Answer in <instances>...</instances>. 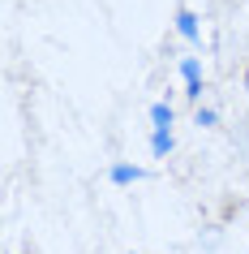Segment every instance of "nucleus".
<instances>
[{"label": "nucleus", "instance_id": "obj_3", "mask_svg": "<svg viewBox=\"0 0 249 254\" xmlns=\"http://www.w3.org/2000/svg\"><path fill=\"white\" fill-rule=\"evenodd\" d=\"M142 168H138V164H116V168H112V181H116V186H129V181H142Z\"/></svg>", "mask_w": 249, "mask_h": 254}, {"label": "nucleus", "instance_id": "obj_5", "mask_svg": "<svg viewBox=\"0 0 249 254\" xmlns=\"http://www.w3.org/2000/svg\"><path fill=\"white\" fill-rule=\"evenodd\" d=\"M150 121H155V129H172V108L168 104H150Z\"/></svg>", "mask_w": 249, "mask_h": 254}, {"label": "nucleus", "instance_id": "obj_6", "mask_svg": "<svg viewBox=\"0 0 249 254\" xmlns=\"http://www.w3.org/2000/svg\"><path fill=\"white\" fill-rule=\"evenodd\" d=\"M198 125H215V121H219V117H215V112H210V108H198Z\"/></svg>", "mask_w": 249, "mask_h": 254}, {"label": "nucleus", "instance_id": "obj_2", "mask_svg": "<svg viewBox=\"0 0 249 254\" xmlns=\"http://www.w3.org/2000/svg\"><path fill=\"white\" fill-rule=\"evenodd\" d=\"M176 30H181L189 43H198L202 30H198V13H194V9H176Z\"/></svg>", "mask_w": 249, "mask_h": 254}, {"label": "nucleus", "instance_id": "obj_1", "mask_svg": "<svg viewBox=\"0 0 249 254\" xmlns=\"http://www.w3.org/2000/svg\"><path fill=\"white\" fill-rule=\"evenodd\" d=\"M181 78H185V95L189 99H202V65H198L194 56L181 61Z\"/></svg>", "mask_w": 249, "mask_h": 254}, {"label": "nucleus", "instance_id": "obj_4", "mask_svg": "<svg viewBox=\"0 0 249 254\" xmlns=\"http://www.w3.org/2000/svg\"><path fill=\"white\" fill-rule=\"evenodd\" d=\"M168 151H172V129H155V134H150V155L163 160Z\"/></svg>", "mask_w": 249, "mask_h": 254}, {"label": "nucleus", "instance_id": "obj_7", "mask_svg": "<svg viewBox=\"0 0 249 254\" xmlns=\"http://www.w3.org/2000/svg\"><path fill=\"white\" fill-rule=\"evenodd\" d=\"M245 86H249V69H245Z\"/></svg>", "mask_w": 249, "mask_h": 254}]
</instances>
